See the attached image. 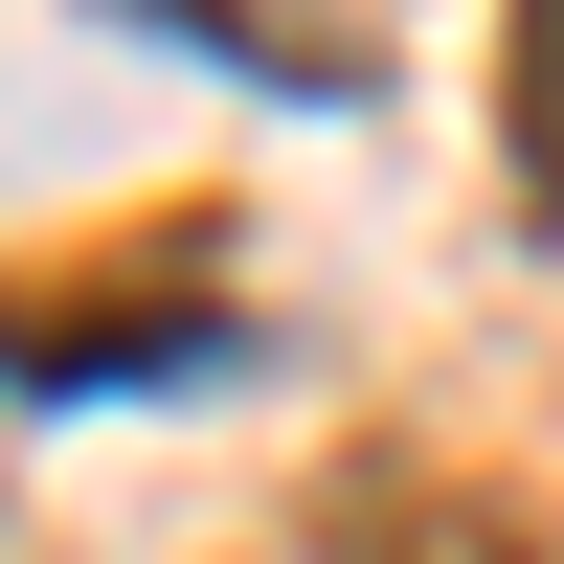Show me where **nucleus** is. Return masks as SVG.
I'll use <instances>...</instances> for the list:
<instances>
[{"mask_svg": "<svg viewBox=\"0 0 564 564\" xmlns=\"http://www.w3.org/2000/svg\"><path fill=\"white\" fill-rule=\"evenodd\" d=\"M113 23H159V45H226L249 90H316V113H339V90H384V45H361L339 0H113Z\"/></svg>", "mask_w": 564, "mask_h": 564, "instance_id": "nucleus-1", "label": "nucleus"}, {"mask_svg": "<svg viewBox=\"0 0 564 564\" xmlns=\"http://www.w3.org/2000/svg\"><path fill=\"white\" fill-rule=\"evenodd\" d=\"M497 135H520V204L564 226V0H520V68H497Z\"/></svg>", "mask_w": 564, "mask_h": 564, "instance_id": "nucleus-2", "label": "nucleus"}]
</instances>
